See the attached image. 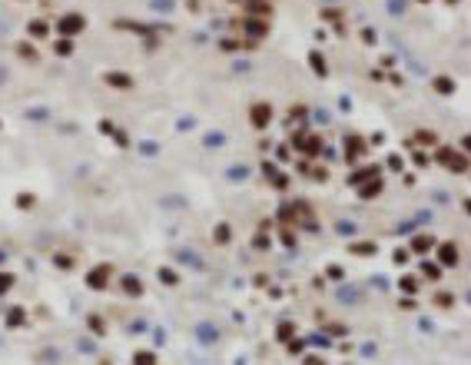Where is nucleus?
Masks as SVG:
<instances>
[{
	"mask_svg": "<svg viewBox=\"0 0 471 365\" xmlns=\"http://www.w3.org/2000/svg\"><path fill=\"white\" fill-rule=\"evenodd\" d=\"M435 159L441 166H448L451 173H468V156L458 153V150H451V146H438L435 150Z\"/></svg>",
	"mask_w": 471,
	"mask_h": 365,
	"instance_id": "nucleus-1",
	"label": "nucleus"
},
{
	"mask_svg": "<svg viewBox=\"0 0 471 365\" xmlns=\"http://www.w3.org/2000/svg\"><path fill=\"white\" fill-rule=\"evenodd\" d=\"M83 30H87V17H83V13H63V17L56 20V33H60V37H70V40H73V37L83 33Z\"/></svg>",
	"mask_w": 471,
	"mask_h": 365,
	"instance_id": "nucleus-2",
	"label": "nucleus"
},
{
	"mask_svg": "<svg viewBox=\"0 0 471 365\" xmlns=\"http://www.w3.org/2000/svg\"><path fill=\"white\" fill-rule=\"evenodd\" d=\"M365 153H368L365 136H359V133H345V163H359Z\"/></svg>",
	"mask_w": 471,
	"mask_h": 365,
	"instance_id": "nucleus-3",
	"label": "nucleus"
},
{
	"mask_svg": "<svg viewBox=\"0 0 471 365\" xmlns=\"http://www.w3.org/2000/svg\"><path fill=\"white\" fill-rule=\"evenodd\" d=\"M232 27H242V33L249 40H262L265 33H269V20H262V17H246V20L232 23Z\"/></svg>",
	"mask_w": 471,
	"mask_h": 365,
	"instance_id": "nucleus-4",
	"label": "nucleus"
},
{
	"mask_svg": "<svg viewBox=\"0 0 471 365\" xmlns=\"http://www.w3.org/2000/svg\"><path fill=\"white\" fill-rule=\"evenodd\" d=\"M249 123L256 126V130H265V126L272 123V106H269V103H252V110H249Z\"/></svg>",
	"mask_w": 471,
	"mask_h": 365,
	"instance_id": "nucleus-5",
	"label": "nucleus"
},
{
	"mask_svg": "<svg viewBox=\"0 0 471 365\" xmlns=\"http://www.w3.org/2000/svg\"><path fill=\"white\" fill-rule=\"evenodd\" d=\"M106 279H110V265H97L87 272V286L100 292V289H106Z\"/></svg>",
	"mask_w": 471,
	"mask_h": 365,
	"instance_id": "nucleus-6",
	"label": "nucleus"
},
{
	"mask_svg": "<svg viewBox=\"0 0 471 365\" xmlns=\"http://www.w3.org/2000/svg\"><path fill=\"white\" fill-rule=\"evenodd\" d=\"M438 259H441V269H455V265H458V246L455 243H441L438 246Z\"/></svg>",
	"mask_w": 471,
	"mask_h": 365,
	"instance_id": "nucleus-7",
	"label": "nucleus"
},
{
	"mask_svg": "<svg viewBox=\"0 0 471 365\" xmlns=\"http://www.w3.org/2000/svg\"><path fill=\"white\" fill-rule=\"evenodd\" d=\"M103 80H106L113 90H130L133 87V77H130V73H123V70H106Z\"/></svg>",
	"mask_w": 471,
	"mask_h": 365,
	"instance_id": "nucleus-8",
	"label": "nucleus"
},
{
	"mask_svg": "<svg viewBox=\"0 0 471 365\" xmlns=\"http://www.w3.org/2000/svg\"><path fill=\"white\" fill-rule=\"evenodd\" d=\"M382 189H385V179H382V176H372V179H365V183L359 186V196H362V199H375Z\"/></svg>",
	"mask_w": 471,
	"mask_h": 365,
	"instance_id": "nucleus-9",
	"label": "nucleus"
},
{
	"mask_svg": "<svg viewBox=\"0 0 471 365\" xmlns=\"http://www.w3.org/2000/svg\"><path fill=\"white\" fill-rule=\"evenodd\" d=\"M120 289H123L130 299H136V296H143V279L126 272V276H120Z\"/></svg>",
	"mask_w": 471,
	"mask_h": 365,
	"instance_id": "nucleus-10",
	"label": "nucleus"
},
{
	"mask_svg": "<svg viewBox=\"0 0 471 365\" xmlns=\"http://www.w3.org/2000/svg\"><path fill=\"white\" fill-rule=\"evenodd\" d=\"M27 33H30V40H47V37H50V23H47L44 17H33V20L27 23Z\"/></svg>",
	"mask_w": 471,
	"mask_h": 365,
	"instance_id": "nucleus-11",
	"label": "nucleus"
},
{
	"mask_svg": "<svg viewBox=\"0 0 471 365\" xmlns=\"http://www.w3.org/2000/svg\"><path fill=\"white\" fill-rule=\"evenodd\" d=\"M372 176H382V169L378 166H362V169H355L349 176V186H362L365 179H372Z\"/></svg>",
	"mask_w": 471,
	"mask_h": 365,
	"instance_id": "nucleus-12",
	"label": "nucleus"
},
{
	"mask_svg": "<svg viewBox=\"0 0 471 365\" xmlns=\"http://www.w3.org/2000/svg\"><path fill=\"white\" fill-rule=\"evenodd\" d=\"M431 246H435V236H428V232H418V236H412V243H408V249L421 256V253H428Z\"/></svg>",
	"mask_w": 471,
	"mask_h": 365,
	"instance_id": "nucleus-13",
	"label": "nucleus"
},
{
	"mask_svg": "<svg viewBox=\"0 0 471 365\" xmlns=\"http://www.w3.org/2000/svg\"><path fill=\"white\" fill-rule=\"evenodd\" d=\"M309 66L315 70L318 77L325 80L329 77V63H325V56H322V50H309Z\"/></svg>",
	"mask_w": 471,
	"mask_h": 365,
	"instance_id": "nucleus-14",
	"label": "nucleus"
},
{
	"mask_svg": "<svg viewBox=\"0 0 471 365\" xmlns=\"http://www.w3.org/2000/svg\"><path fill=\"white\" fill-rule=\"evenodd\" d=\"M246 10H249V17H262V20H269L272 7H269L265 0H246Z\"/></svg>",
	"mask_w": 471,
	"mask_h": 365,
	"instance_id": "nucleus-15",
	"label": "nucleus"
},
{
	"mask_svg": "<svg viewBox=\"0 0 471 365\" xmlns=\"http://www.w3.org/2000/svg\"><path fill=\"white\" fill-rule=\"evenodd\" d=\"M408 146H438V136L431 130H418L412 140H408Z\"/></svg>",
	"mask_w": 471,
	"mask_h": 365,
	"instance_id": "nucleus-16",
	"label": "nucleus"
},
{
	"mask_svg": "<svg viewBox=\"0 0 471 365\" xmlns=\"http://www.w3.org/2000/svg\"><path fill=\"white\" fill-rule=\"evenodd\" d=\"M23 322H27V309H23V306H10V309H7V329H17Z\"/></svg>",
	"mask_w": 471,
	"mask_h": 365,
	"instance_id": "nucleus-17",
	"label": "nucleus"
},
{
	"mask_svg": "<svg viewBox=\"0 0 471 365\" xmlns=\"http://www.w3.org/2000/svg\"><path fill=\"white\" fill-rule=\"evenodd\" d=\"M229 239H232V226H229V222H219V226L212 229V243H216V246H226Z\"/></svg>",
	"mask_w": 471,
	"mask_h": 365,
	"instance_id": "nucleus-18",
	"label": "nucleus"
},
{
	"mask_svg": "<svg viewBox=\"0 0 471 365\" xmlns=\"http://www.w3.org/2000/svg\"><path fill=\"white\" fill-rule=\"evenodd\" d=\"M398 289H402L405 296H415L418 289H421V282H418V276H412V272H408V276H402V279H398Z\"/></svg>",
	"mask_w": 471,
	"mask_h": 365,
	"instance_id": "nucleus-19",
	"label": "nucleus"
},
{
	"mask_svg": "<svg viewBox=\"0 0 471 365\" xmlns=\"http://www.w3.org/2000/svg\"><path fill=\"white\" fill-rule=\"evenodd\" d=\"M431 87H435V93H445V97H448V93H455V80L451 77H435Z\"/></svg>",
	"mask_w": 471,
	"mask_h": 365,
	"instance_id": "nucleus-20",
	"label": "nucleus"
},
{
	"mask_svg": "<svg viewBox=\"0 0 471 365\" xmlns=\"http://www.w3.org/2000/svg\"><path fill=\"white\" fill-rule=\"evenodd\" d=\"M375 249H378L375 243H349V253L352 256H375Z\"/></svg>",
	"mask_w": 471,
	"mask_h": 365,
	"instance_id": "nucleus-21",
	"label": "nucleus"
},
{
	"mask_svg": "<svg viewBox=\"0 0 471 365\" xmlns=\"http://www.w3.org/2000/svg\"><path fill=\"white\" fill-rule=\"evenodd\" d=\"M292 335H296V325H292V322H279V329H275V339L285 345L289 339H292Z\"/></svg>",
	"mask_w": 471,
	"mask_h": 365,
	"instance_id": "nucleus-22",
	"label": "nucleus"
},
{
	"mask_svg": "<svg viewBox=\"0 0 471 365\" xmlns=\"http://www.w3.org/2000/svg\"><path fill=\"white\" fill-rule=\"evenodd\" d=\"M53 265L66 272V269H73V265H77V259H73L70 253H53Z\"/></svg>",
	"mask_w": 471,
	"mask_h": 365,
	"instance_id": "nucleus-23",
	"label": "nucleus"
},
{
	"mask_svg": "<svg viewBox=\"0 0 471 365\" xmlns=\"http://www.w3.org/2000/svg\"><path fill=\"white\" fill-rule=\"evenodd\" d=\"M322 17H325L329 23H335V30L342 33V10L339 7H322Z\"/></svg>",
	"mask_w": 471,
	"mask_h": 365,
	"instance_id": "nucleus-24",
	"label": "nucleus"
},
{
	"mask_svg": "<svg viewBox=\"0 0 471 365\" xmlns=\"http://www.w3.org/2000/svg\"><path fill=\"white\" fill-rule=\"evenodd\" d=\"M53 53L56 56H70L73 53V40H70V37H60V40L53 44Z\"/></svg>",
	"mask_w": 471,
	"mask_h": 365,
	"instance_id": "nucleus-25",
	"label": "nucleus"
},
{
	"mask_svg": "<svg viewBox=\"0 0 471 365\" xmlns=\"http://www.w3.org/2000/svg\"><path fill=\"white\" fill-rule=\"evenodd\" d=\"M306 345H309V339H296V335H292V339L285 342V349H289V355H302V352H306Z\"/></svg>",
	"mask_w": 471,
	"mask_h": 365,
	"instance_id": "nucleus-26",
	"label": "nucleus"
},
{
	"mask_svg": "<svg viewBox=\"0 0 471 365\" xmlns=\"http://www.w3.org/2000/svg\"><path fill=\"white\" fill-rule=\"evenodd\" d=\"M87 325H90V332H97V335H103V332H106V322H103V315H97V312H93V315H87Z\"/></svg>",
	"mask_w": 471,
	"mask_h": 365,
	"instance_id": "nucleus-27",
	"label": "nucleus"
},
{
	"mask_svg": "<svg viewBox=\"0 0 471 365\" xmlns=\"http://www.w3.org/2000/svg\"><path fill=\"white\" fill-rule=\"evenodd\" d=\"M17 56L27 60V63H33V60H37V50H33V44H17Z\"/></svg>",
	"mask_w": 471,
	"mask_h": 365,
	"instance_id": "nucleus-28",
	"label": "nucleus"
},
{
	"mask_svg": "<svg viewBox=\"0 0 471 365\" xmlns=\"http://www.w3.org/2000/svg\"><path fill=\"white\" fill-rule=\"evenodd\" d=\"M421 276L425 279H441V265H435V262H421Z\"/></svg>",
	"mask_w": 471,
	"mask_h": 365,
	"instance_id": "nucleus-29",
	"label": "nucleus"
},
{
	"mask_svg": "<svg viewBox=\"0 0 471 365\" xmlns=\"http://www.w3.org/2000/svg\"><path fill=\"white\" fill-rule=\"evenodd\" d=\"M269 183H272L279 193H285V189H289V176H285V173H279V169H275L272 176H269Z\"/></svg>",
	"mask_w": 471,
	"mask_h": 365,
	"instance_id": "nucleus-30",
	"label": "nucleus"
},
{
	"mask_svg": "<svg viewBox=\"0 0 471 365\" xmlns=\"http://www.w3.org/2000/svg\"><path fill=\"white\" fill-rule=\"evenodd\" d=\"M159 282H163V286H176V282H179V276H176L169 265H163V269H159Z\"/></svg>",
	"mask_w": 471,
	"mask_h": 365,
	"instance_id": "nucleus-31",
	"label": "nucleus"
},
{
	"mask_svg": "<svg viewBox=\"0 0 471 365\" xmlns=\"http://www.w3.org/2000/svg\"><path fill=\"white\" fill-rule=\"evenodd\" d=\"M133 362H136V365H153L156 362V352H143V349H140V352H133Z\"/></svg>",
	"mask_w": 471,
	"mask_h": 365,
	"instance_id": "nucleus-32",
	"label": "nucleus"
},
{
	"mask_svg": "<svg viewBox=\"0 0 471 365\" xmlns=\"http://www.w3.org/2000/svg\"><path fill=\"white\" fill-rule=\"evenodd\" d=\"M13 282H17L13 272H0V296H7V292L13 289Z\"/></svg>",
	"mask_w": 471,
	"mask_h": 365,
	"instance_id": "nucleus-33",
	"label": "nucleus"
},
{
	"mask_svg": "<svg viewBox=\"0 0 471 365\" xmlns=\"http://www.w3.org/2000/svg\"><path fill=\"white\" fill-rule=\"evenodd\" d=\"M339 299H342V302H359V289H355V286L339 289Z\"/></svg>",
	"mask_w": 471,
	"mask_h": 365,
	"instance_id": "nucleus-34",
	"label": "nucleus"
},
{
	"mask_svg": "<svg viewBox=\"0 0 471 365\" xmlns=\"http://www.w3.org/2000/svg\"><path fill=\"white\" fill-rule=\"evenodd\" d=\"M13 203H17V209H33V206H37V199H33L30 193H23V196H17Z\"/></svg>",
	"mask_w": 471,
	"mask_h": 365,
	"instance_id": "nucleus-35",
	"label": "nucleus"
},
{
	"mask_svg": "<svg viewBox=\"0 0 471 365\" xmlns=\"http://www.w3.org/2000/svg\"><path fill=\"white\" fill-rule=\"evenodd\" d=\"M306 116H309V106H306V103H296V106L289 110V120H306Z\"/></svg>",
	"mask_w": 471,
	"mask_h": 365,
	"instance_id": "nucleus-36",
	"label": "nucleus"
},
{
	"mask_svg": "<svg viewBox=\"0 0 471 365\" xmlns=\"http://www.w3.org/2000/svg\"><path fill=\"white\" fill-rule=\"evenodd\" d=\"M451 302H455V296H451V292H445V289H441V292H435V306H441V309H448Z\"/></svg>",
	"mask_w": 471,
	"mask_h": 365,
	"instance_id": "nucleus-37",
	"label": "nucleus"
},
{
	"mask_svg": "<svg viewBox=\"0 0 471 365\" xmlns=\"http://www.w3.org/2000/svg\"><path fill=\"white\" fill-rule=\"evenodd\" d=\"M412 150H415V146H412ZM412 163H415V166H428L431 159H428V153H425V150H415V153H412Z\"/></svg>",
	"mask_w": 471,
	"mask_h": 365,
	"instance_id": "nucleus-38",
	"label": "nucleus"
},
{
	"mask_svg": "<svg viewBox=\"0 0 471 365\" xmlns=\"http://www.w3.org/2000/svg\"><path fill=\"white\" fill-rule=\"evenodd\" d=\"M279 239H282V246L292 249V246H296V232H292V229H279Z\"/></svg>",
	"mask_w": 471,
	"mask_h": 365,
	"instance_id": "nucleus-39",
	"label": "nucleus"
},
{
	"mask_svg": "<svg viewBox=\"0 0 471 365\" xmlns=\"http://www.w3.org/2000/svg\"><path fill=\"white\" fill-rule=\"evenodd\" d=\"M275 219H279V222H296V219H292V206H279Z\"/></svg>",
	"mask_w": 471,
	"mask_h": 365,
	"instance_id": "nucleus-40",
	"label": "nucleus"
},
{
	"mask_svg": "<svg viewBox=\"0 0 471 365\" xmlns=\"http://www.w3.org/2000/svg\"><path fill=\"white\" fill-rule=\"evenodd\" d=\"M252 246H256V249H269V236H265V232H256V236H252Z\"/></svg>",
	"mask_w": 471,
	"mask_h": 365,
	"instance_id": "nucleus-41",
	"label": "nucleus"
},
{
	"mask_svg": "<svg viewBox=\"0 0 471 365\" xmlns=\"http://www.w3.org/2000/svg\"><path fill=\"white\" fill-rule=\"evenodd\" d=\"M199 339H206V342H216V329H212V325H199Z\"/></svg>",
	"mask_w": 471,
	"mask_h": 365,
	"instance_id": "nucleus-42",
	"label": "nucleus"
},
{
	"mask_svg": "<svg viewBox=\"0 0 471 365\" xmlns=\"http://www.w3.org/2000/svg\"><path fill=\"white\" fill-rule=\"evenodd\" d=\"M385 163H388V169H395V173H398L405 159H402V156H398V153H392V156H388V159H385Z\"/></svg>",
	"mask_w": 471,
	"mask_h": 365,
	"instance_id": "nucleus-43",
	"label": "nucleus"
},
{
	"mask_svg": "<svg viewBox=\"0 0 471 365\" xmlns=\"http://www.w3.org/2000/svg\"><path fill=\"white\" fill-rule=\"evenodd\" d=\"M325 332H329V335H345V325H339V322H325Z\"/></svg>",
	"mask_w": 471,
	"mask_h": 365,
	"instance_id": "nucleus-44",
	"label": "nucleus"
},
{
	"mask_svg": "<svg viewBox=\"0 0 471 365\" xmlns=\"http://www.w3.org/2000/svg\"><path fill=\"white\" fill-rule=\"evenodd\" d=\"M309 342H312V345H318V349H329V345H332L329 339H325V335H309Z\"/></svg>",
	"mask_w": 471,
	"mask_h": 365,
	"instance_id": "nucleus-45",
	"label": "nucleus"
},
{
	"mask_svg": "<svg viewBox=\"0 0 471 365\" xmlns=\"http://www.w3.org/2000/svg\"><path fill=\"white\" fill-rule=\"evenodd\" d=\"M113 140H116V146H130V136L123 130H113Z\"/></svg>",
	"mask_w": 471,
	"mask_h": 365,
	"instance_id": "nucleus-46",
	"label": "nucleus"
},
{
	"mask_svg": "<svg viewBox=\"0 0 471 365\" xmlns=\"http://www.w3.org/2000/svg\"><path fill=\"white\" fill-rule=\"evenodd\" d=\"M275 159H279V163H285V159H289V146H275Z\"/></svg>",
	"mask_w": 471,
	"mask_h": 365,
	"instance_id": "nucleus-47",
	"label": "nucleus"
},
{
	"mask_svg": "<svg viewBox=\"0 0 471 365\" xmlns=\"http://www.w3.org/2000/svg\"><path fill=\"white\" fill-rule=\"evenodd\" d=\"M222 50H226V53H232V50H242V44H236V40H222Z\"/></svg>",
	"mask_w": 471,
	"mask_h": 365,
	"instance_id": "nucleus-48",
	"label": "nucleus"
},
{
	"mask_svg": "<svg viewBox=\"0 0 471 365\" xmlns=\"http://www.w3.org/2000/svg\"><path fill=\"white\" fill-rule=\"evenodd\" d=\"M325 276H329V279H342V269H339V265H329V269H325Z\"/></svg>",
	"mask_w": 471,
	"mask_h": 365,
	"instance_id": "nucleus-49",
	"label": "nucleus"
},
{
	"mask_svg": "<svg viewBox=\"0 0 471 365\" xmlns=\"http://www.w3.org/2000/svg\"><path fill=\"white\" fill-rule=\"evenodd\" d=\"M392 10H395V13H402V10H405V0H392Z\"/></svg>",
	"mask_w": 471,
	"mask_h": 365,
	"instance_id": "nucleus-50",
	"label": "nucleus"
},
{
	"mask_svg": "<svg viewBox=\"0 0 471 365\" xmlns=\"http://www.w3.org/2000/svg\"><path fill=\"white\" fill-rule=\"evenodd\" d=\"M232 3H246V0H232Z\"/></svg>",
	"mask_w": 471,
	"mask_h": 365,
	"instance_id": "nucleus-51",
	"label": "nucleus"
},
{
	"mask_svg": "<svg viewBox=\"0 0 471 365\" xmlns=\"http://www.w3.org/2000/svg\"><path fill=\"white\" fill-rule=\"evenodd\" d=\"M448 3H458V0H448Z\"/></svg>",
	"mask_w": 471,
	"mask_h": 365,
	"instance_id": "nucleus-52",
	"label": "nucleus"
},
{
	"mask_svg": "<svg viewBox=\"0 0 471 365\" xmlns=\"http://www.w3.org/2000/svg\"><path fill=\"white\" fill-rule=\"evenodd\" d=\"M418 3H428V0H418Z\"/></svg>",
	"mask_w": 471,
	"mask_h": 365,
	"instance_id": "nucleus-53",
	"label": "nucleus"
}]
</instances>
